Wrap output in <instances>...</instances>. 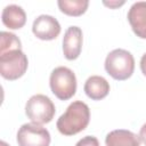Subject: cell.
<instances>
[{
	"label": "cell",
	"mask_w": 146,
	"mask_h": 146,
	"mask_svg": "<svg viewBox=\"0 0 146 146\" xmlns=\"http://www.w3.org/2000/svg\"><path fill=\"white\" fill-rule=\"evenodd\" d=\"M90 121V110L81 100H75L68 105L65 113L57 120L56 127L64 136H73L84 130Z\"/></svg>",
	"instance_id": "cell-1"
},
{
	"label": "cell",
	"mask_w": 146,
	"mask_h": 146,
	"mask_svg": "<svg viewBox=\"0 0 146 146\" xmlns=\"http://www.w3.org/2000/svg\"><path fill=\"white\" fill-rule=\"evenodd\" d=\"M105 70L115 80H127L133 73L135 58L125 49H114L106 56Z\"/></svg>",
	"instance_id": "cell-2"
},
{
	"label": "cell",
	"mask_w": 146,
	"mask_h": 146,
	"mask_svg": "<svg viewBox=\"0 0 146 146\" xmlns=\"http://www.w3.org/2000/svg\"><path fill=\"white\" fill-rule=\"evenodd\" d=\"M49 84L52 94L60 100L72 98L76 91L75 74L66 66H58L51 72Z\"/></svg>",
	"instance_id": "cell-3"
},
{
	"label": "cell",
	"mask_w": 146,
	"mask_h": 146,
	"mask_svg": "<svg viewBox=\"0 0 146 146\" xmlns=\"http://www.w3.org/2000/svg\"><path fill=\"white\" fill-rule=\"evenodd\" d=\"M29 60L22 49H13L0 52V73L6 80H17L27 70Z\"/></svg>",
	"instance_id": "cell-4"
},
{
	"label": "cell",
	"mask_w": 146,
	"mask_h": 146,
	"mask_svg": "<svg viewBox=\"0 0 146 146\" xmlns=\"http://www.w3.org/2000/svg\"><path fill=\"white\" fill-rule=\"evenodd\" d=\"M56 108L51 99L46 95H34L32 96L25 105V114L27 117L36 124L49 123L55 115Z\"/></svg>",
	"instance_id": "cell-5"
},
{
	"label": "cell",
	"mask_w": 146,
	"mask_h": 146,
	"mask_svg": "<svg viewBox=\"0 0 146 146\" xmlns=\"http://www.w3.org/2000/svg\"><path fill=\"white\" fill-rule=\"evenodd\" d=\"M18 146H49L50 133L40 124L25 123L17 131Z\"/></svg>",
	"instance_id": "cell-6"
},
{
	"label": "cell",
	"mask_w": 146,
	"mask_h": 146,
	"mask_svg": "<svg viewBox=\"0 0 146 146\" xmlns=\"http://www.w3.org/2000/svg\"><path fill=\"white\" fill-rule=\"evenodd\" d=\"M32 32L40 40H54L60 33V24L50 15H40L33 21Z\"/></svg>",
	"instance_id": "cell-7"
},
{
	"label": "cell",
	"mask_w": 146,
	"mask_h": 146,
	"mask_svg": "<svg viewBox=\"0 0 146 146\" xmlns=\"http://www.w3.org/2000/svg\"><path fill=\"white\" fill-rule=\"evenodd\" d=\"M82 30L79 26L72 25L66 30L63 38V52L66 59L74 60L80 56L82 49Z\"/></svg>",
	"instance_id": "cell-8"
},
{
	"label": "cell",
	"mask_w": 146,
	"mask_h": 146,
	"mask_svg": "<svg viewBox=\"0 0 146 146\" xmlns=\"http://www.w3.org/2000/svg\"><path fill=\"white\" fill-rule=\"evenodd\" d=\"M128 21L133 33L140 39H146V1H137L130 7Z\"/></svg>",
	"instance_id": "cell-9"
},
{
	"label": "cell",
	"mask_w": 146,
	"mask_h": 146,
	"mask_svg": "<svg viewBox=\"0 0 146 146\" xmlns=\"http://www.w3.org/2000/svg\"><path fill=\"white\" fill-rule=\"evenodd\" d=\"M84 92L92 100H100L110 92V83L100 75H91L84 83Z\"/></svg>",
	"instance_id": "cell-10"
},
{
	"label": "cell",
	"mask_w": 146,
	"mask_h": 146,
	"mask_svg": "<svg viewBox=\"0 0 146 146\" xmlns=\"http://www.w3.org/2000/svg\"><path fill=\"white\" fill-rule=\"evenodd\" d=\"M1 19L5 26L11 30H18L26 23V14L21 6L8 5L3 8Z\"/></svg>",
	"instance_id": "cell-11"
},
{
	"label": "cell",
	"mask_w": 146,
	"mask_h": 146,
	"mask_svg": "<svg viewBox=\"0 0 146 146\" xmlns=\"http://www.w3.org/2000/svg\"><path fill=\"white\" fill-rule=\"evenodd\" d=\"M106 146H139V137L125 129H116L107 133Z\"/></svg>",
	"instance_id": "cell-12"
},
{
	"label": "cell",
	"mask_w": 146,
	"mask_h": 146,
	"mask_svg": "<svg viewBox=\"0 0 146 146\" xmlns=\"http://www.w3.org/2000/svg\"><path fill=\"white\" fill-rule=\"evenodd\" d=\"M62 13L68 16H80L86 13L89 6L88 0H59L57 2Z\"/></svg>",
	"instance_id": "cell-13"
},
{
	"label": "cell",
	"mask_w": 146,
	"mask_h": 146,
	"mask_svg": "<svg viewBox=\"0 0 146 146\" xmlns=\"http://www.w3.org/2000/svg\"><path fill=\"white\" fill-rule=\"evenodd\" d=\"M13 49H22L21 40L14 33L2 31L0 33V52Z\"/></svg>",
	"instance_id": "cell-14"
},
{
	"label": "cell",
	"mask_w": 146,
	"mask_h": 146,
	"mask_svg": "<svg viewBox=\"0 0 146 146\" xmlns=\"http://www.w3.org/2000/svg\"><path fill=\"white\" fill-rule=\"evenodd\" d=\"M75 146H100L98 139L95 136H86L83 138H81Z\"/></svg>",
	"instance_id": "cell-15"
},
{
	"label": "cell",
	"mask_w": 146,
	"mask_h": 146,
	"mask_svg": "<svg viewBox=\"0 0 146 146\" xmlns=\"http://www.w3.org/2000/svg\"><path fill=\"white\" fill-rule=\"evenodd\" d=\"M139 139L141 143H144L146 145V123L143 124V127L140 128V131H139Z\"/></svg>",
	"instance_id": "cell-16"
},
{
	"label": "cell",
	"mask_w": 146,
	"mask_h": 146,
	"mask_svg": "<svg viewBox=\"0 0 146 146\" xmlns=\"http://www.w3.org/2000/svg\"><path fill=\"white\" fill-rule=\"evenodd\" d=\"M140 70H141L143 74L146 76V52L141 56V59H140Z\"/></svg>",
	"instance_id": "cell-17"
},
{
	"label": "cell",
	"mask_w": 146,
	"mask_h": 146,
	"mask_svg": "<svg viewBox=\"0 0 146 146\" xmlns=\"http://www.w3.org/2000/svg\"><path fill=\"white\" fill-rule=\"evenodd\" d=\"M124 3V1H110V2H106V1H104V5L105 6H108L110 8H115V7H120V6H122Z\"/></svg>",
	"instance_id": "cell-18"
},
{
	"label": "cell",
	"mask_w": 146,
	"mask_h": 146,
	"mask_svg": "<svg viewBox=\"0 0 146 146\" xmlns=\"http://www.w3.org/2000/svg\"><path fill=\"white\" fill-rule=\"evenodd\" d=\"M0 146H9V145H8L6 141H3V140H2V141H0Z\"/></svg>",
	"instance_id": "cell-19"
}]
</instances>
